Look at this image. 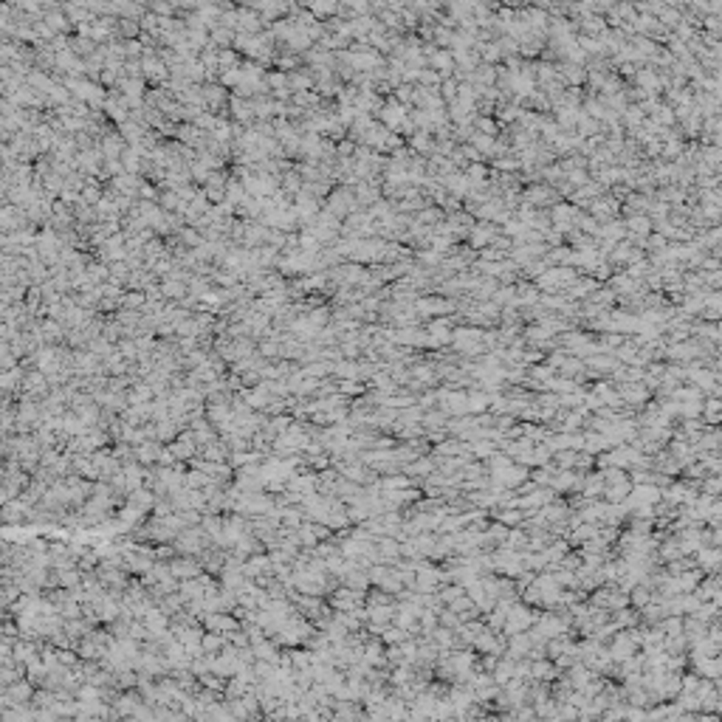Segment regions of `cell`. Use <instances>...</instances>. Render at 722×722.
<instances>
[{
    "instance_id": "cell-1",
    "label": "cell",
    "mask_w": 722,
    "mask_h": 722,
    "mask_svg": "<svg viewBox=\"0 0 722 722\" xmlns=\"http://www.w3.org/2000/svg\"><path fill=\"white\" fill-rule=\"evenodd\" d=\"M533 621H536V612H531V607H525V604L514 601V604L508 607V612H505V624H502V632H505V635H514V632H525L528 627H533Z\"/></svg>"
},
{
    "instance_id": "cell-2",
    "label": "cell",
    "mask_w": 722,
    "mask_h": 722,
    "mask_svg": "<svg viewBox=\"0 0 722 722\" xmlns=\"http://www.w3.org/2000/svg\"><path fill=\"white\" fill-rule=\"evenodd\" d=\"M578 206H573V203H553L551 206V226L556 229V232H562V235H567V232H573L575 229V221H578Z\"/></svg>"
},
{
    "instance_id": "cell-3",
    "label": "cell",
    "mask_w": 722,
    "mask_h": 722,
    "mask_svg": "<svg viewBox=\"0 0 722 722\" xmlns=\"http://www.w3.org/2000/svg\"><path fill=\"white\" fill-rule=\"evenodd\" d=\"M353 209H359L356 195H353V189H350V186H341L339 192H333V195H330V201H327V209H324V212H330L333 218L344 221Z\"/></svg>"
},
{
    "instance_id": "cell-4",
    "label": "cell",
    "mask_w": 722,
    "mask_h": 722,
    "mask_svg": "<svg viewBox=\"0 0 722 722\" xmlns=\"http://www.w3.org/2000/svg\"><path fill=\"white\" fill-rule=\"evenodd\" d=\"M587 209H590V215L598 221V223H607V221H612V218H618V212H621V203H618V198L615 195H598V198H593L590 203H587Z\"/></svg>"
},
{
    "instance_id": "cell-5",
    "label": "cell",
    "mask_w": 722,
    "mask_h": 722,
    "mask_svg": "<svg viewBox=\"0 0 722 722\" xmlns=\"http://www.w3.org/2000/svg\"><path fill=\"white\" fill-rule=\"evenodd\" d=\"M519 201L525 203V206H533V209H539V206H553L556 201H559V192L553 189V186H542V184H533L525 195H519Z\"/></svg>"
},
{
    "instance_id": "cell-6",
    "label": "cell",
    "mask_w": 722,
    "mask_h": 722,
    "mask_svg": "<svg viewBox=\"0 0 722 722\" xmlns=\"http://www.w3.org/2000/svg\"><path fill=\"white\" fill-rule=\"evenodd\" d=\"M415 314L418 317H435V314H452L455 311V302L449 299H440V297H418L412 302Z\"/></svg>"
},
{
    "instance_id": "cell-7",
    "label": "cell",
    "mask_w": 722,
    "mask_h": 722,
    "mask_svg": "<svg viewBox=\"0 0 722 722\" xmlns=\"http://www.w3.org/2000/svg\"><path fill=\"white\" fill-rule=\"evenodd\" d=\"M497 235H499V226H497V223L480 221V223H474V226H472V232H469V243H472V248H485V245L494 240Z\"/></svg>"
},
{
    "instance_id": "cell-8",
    "label": "cell",
    "mask_w": 722,
    "mask_h": 722,
    "mask_svg": "<svg viewBox=\"0 0 722 722\" xmlns=\"http://www.w3.org/2000/svg\"><path fill=\"white\" fill-rule=\"evenodd\" d=\"M426 63H429V68H432V71H437L440 77H452V74H455V68H457V65H455V57H452V51H449V48H435V51H432V57H429Z\"/></svg>"
},
{
    "instance_id": "cell-9",
    "label": "cell",
    "mask_w": 722,
    "mask_h": 722,
    "mask_svg": "<svg viewBox=\"0 0 722 722\" xmlns=\"http://www.w3.org/2000/svg\"><path fill=\"white\" fill-rule=\"evenodd\" d=\"M409 147H412L415 156H429V153L435 150V139H432L429 130H415V133L409 136Z\"/></svg>"
},
{
    "instance_id": "cell-10",
    "label": "cell",
    "mask_w": 722,
    "mask_h": 722,
    "mask_svg": "<svg viewBox=\"0 0 722 722\" xmlns=\"http://www.w3.org/2000/svg\"><path fill=\"white\" fill-rule=\"evenodd\" d=\"M581 28H584L587 37H601L607 31V20L601 14H595V11H584L581 14Z\"/></svg>"
},
{
    "instance_id": "cell-11",
    "label": "cell",
    "mask_w": 722,
    "mask_h": 722,
    "mask_svg": "<svg viewBox=\"0 0 722 722\" xmlns=\"http://www.w3.org/2000/svg\"><path fill=\"white\" fill-rule=\"evenodd\" d=\"M87 34H90V40L96 43V40H107L110 34H113V20H90V28H87Z\"/></svg>"
},
{
    "instance_id": "cell-12",
    "label": "cell",
    "mask_w": 722,
    "mask_h": 722,
    "mask_svg": "<svg viewBox=\"0 0 722 722\" xmlns=\"http://www.w3.org/2000/svg\"><path fill=\"white\" fill-rule=\"evenodd\" d=\"M339 9V0H311V11L317 14V17H327V14H333Z\"/></svg>"
},
{
    "instance_id": "cell-13",
    "label": "cell",
    "mask_w": 722,
    "mask_h": 722,
    "mask_svg": "<svg viewBox=\"0 0 722 722\" xmlns=\"http://www.w3.org/2000/svg\"><path fill=\"white\" fill-rule=\"evenodd\" d=\"M418 82H420V87H440V82H443V77L437 74V71H426V68H420L418 71Z\"/></svg>"
},
{
    "instance_id": "cell-14",
    "label": "cell",
    "mask_w": 722,
    "mask_h": 722,
    "mask_svg": "<svg viewBox=\"0 0 722 722\" xmlns=\"http://www.w3.org/2000/svg\"><path fill=\"white\" fill-rule=\"evenodd\" d=\"M314 77L311 74H299V71H294L291 74V80H288V87H294V90H311V85H314Z\"/></svg>"
},
{
    "instance_id": "cell-15",
    "label": "cell",
    "mask_w": 722,
    "mask_h": 722,
    "mask_svg": "<svg viewBox=\"0 0 722 722\" xmlns=\"http://www.w3.org/2000/svg\"><path fill=\"white\" fill-rule=\"evenodd\" d=\"M144 74H147L150 80L159 82V80H164V77H166V65H164V63H159V60H147V63H144Z\"/></svg>"
},
{
    "instance_id": "cell-16",
    "label": "cell",
    "mask_w": 722,
    "mask_h": 722,
    "mask_svg": "<svg viewBox=\"0 0 722 722\" xmlns=\"http://www.w3.org/2000/svg\"><path fill=\"white\" fill-rule=\"evenodd\" d=\"M474 124H477V133H488V136H494L497 127H499V122L488 119V116H474Z\"/></svg>"
},
{
    "instance_id": "cell-17",
    "label": "cell",
    "mask_w": 722,
    "mask_h": 722,
    "mask_svg": "<svg viewBox=\"0 0 722 722\" xmlns=\"http://www.w3.org/2000/svg\"><path fill=\"white\" fill-rule=\"evenodd\" d=\"M339 9H350L356 14H367L370 11V0H339Z\"/></svg>"
},
{
    "instance_id": "cell-18",
    "label": "cell",
    "mask_w": 722,
    "mask_h": 722,
    "mask_svg": "<svg viewBox=\"0 0 722 722\" xmlns=\"http://www.w3.org/2000/svg\"><path fill=\"white\" fill-rule=\"evenodd\" d=\"M122 31H124L127 37H133V34L139 31V23H133V20H122Z\"/></svg>"
},
{
    "instance_id": "cell-19",
    "label": "cell",
    "mask_w": 722,
    "mask_h": 722,
    "mask_svg": "<svg viewBox=\"0 0 722 722\" xmlns=\"http://www.w3.org/2000/svg\"><path fill=\"white\" fill-rule=\"evenodd\" d=\"M499 3H502V6H508V9H516V6H522L525 0H499Z\"/></svg>"
}]
</instances>
